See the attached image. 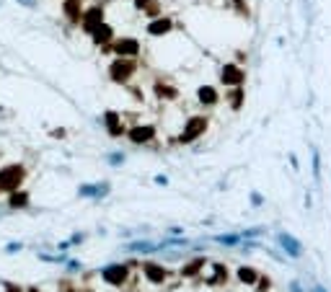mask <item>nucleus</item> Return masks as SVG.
<instances>
[{"instance_id":"nucleus-12","label":"nucleus","mask_w":331,"mask_h":292,"mask_svg":"<svg viewBox=\"0 0 331 292\" xmlns=\"http://www.w3.org/2000/svg\"><path fill=\"white\" fill-rule=\"evenodd\" d=\"M91 34H94V42L96 44H106L109 39H112V26H106V23H101V26H96V29L94 31H91Z\"/></svg>"},{"instance_id":"nucleus-25","label":"nucleus","mask_w":331,"mask_h":292,"mask_svg":"<svg viewBox=\"0 0 331 292\" xmlns=\"http://www.w3.org/2000/svg\"><path fill=\"white\" fill-rule=\"evenodd\" d=\"M29 292H39V290H29Z\"/></svg>"},{"instance_id":"nucleus-2","label":"nucleus","mask_w":331,"mask_h":292,"mask_svg":"<svg viewBox=\"0 0 331 292\" xmlns=\"http://www.w3.org/2000/svg\"><path fill=\"white\" fill-rule=\"evenodd\" d=\"M132 72H135V62L130 57H119L117 62H112V67H109V75H112V80H117V83H124Z\"/></svg>"},{"instance_id":"nucleus-9","label":"nucleus","mask_w":331,"mask_h":292,"mask_svg":"<svg viewBox=\"0 0 331 292\" xmlns=\"http://www.w3.org/2000/svg\"><path fill=\"white\" fill-rule=\"evenodd\" d=\"M153 135H155V130L153 127H135V130H130V140L132 142H148V140H153Z\"/></svg>"},{"instance_id":"nucleus-20","label":"nucleus","mask_w":331,"mask_h":292,"mask_svg":"<svg viewBox=\"0 0 331 292\" xmlns=\"http://www.w3.org/2000/svg\"><path fill=\"white\" fill-rule=\"evenodd\" d=\"M135 5H137V8H148L150 13H155V11H158V5H155V3H150V0H135Z\"/></svg>"},{"instance_id":"nucleus-15","label":"nucleus","mask_w":331,"mask_h":292,"mask_svg":"<svg viewBox=\"0 0 331 292\" xmlns=\"http://www.w3.org/2000/svg\"><path fill=\"white\" fill-rule=\"evenodd\" d=\"M106 124H109V132L112 135H122V127H119V116L114 112L106 114Z\"/></svg>"},{"instance_id":"nucleus-24","label":"nucleus","mask_w":331,"mask_h":292,"mask_svg":"<svg viewBox=\"0 0 331 292\" xmlns=\"http://www.w3.org/2000/svg\"><path fill=\"white\" fill-rule=\"evenodd\" d=\"M316 292H326V290H324V287H316Z\"/></svg>"},{"instance_id":"nucleus-7","label":"nucleus","mask_w":331,"mask_h":292,"mask_svg":"<svg viewBox=\"0 0 331 292\" xmlns=\"http://www.w3.org/2000/svg\"><path fill=\"white\" fill-rule=\"evenodd\" d=\"M223 83H228V86H241V83H243V72H241V67L225 65V67H223Z\"/></svg>"},{"instance_id":"nucleus-5","label":"nucleus","mask_w":331,"mask_h":292,"mask_svg":"<svg viewBox=\"0 0 331 292\" xmlns=\"http://www.w3.org/2000/svg\"><path fill=\"white\" fill-rule=\"evenodd\" d=\"M104 279L109 282V285H122V282L127 279V269L122 267V264H114V267H106V269H104Z\"/></svg>"},{"instance_id":"nucleus-11","label":"nucleus","mask_w":331,"mask_h":292,"mask_svg":"<svg viewBox=\"0 0 331 292\" xmlns=\"http://www.w3.org/2000/svg\"><path fill=\"white\" fill-rule=\"evenodd\" d=\"M62 11H65V16L70 18L72 23H75V21H80V0H65Z\"/></svg>"},{"instance_id":"nucleus-23","label":"nucleus","mask_w":331,"mask_h":292,"mask_svg":"<svg viewBox=\"0 0 331 292\" xmlns=\"http://www.w3.org/2000/svg\"><path fill=\"white\" fill-rule=\"evenodd\" d=\"M259 290H269V279H259Z\"/></svg>"},{"instance_id":"nucleus-6","label":"nucleus","mask_w":331,"mask_h":292,"mask_svg":"<svg viewBox=\"0 0 331 292\" xmlns=\"http://www.w3.org/2000/svg\"><path fill=\"white\" fill-rule=\"evenodd\" d=\"M114 49H117L119 57H135V54L140 52V44H137L135 39H119L114 44Z\"/></svg>"},{"instance_id":"nucleus-22","label":"nucleus","mask_w":331,"mask_h":292,"mask_svg":"<svg viewBox=\"0 0 331 292\" xmlns=\"http://www.w3.org/2000/svg\"><path fill=\"white\" fill-rule=\"evenodd\" d=\"M241 98H243V93H241V90H236V93L231 96V101H233V109H238V106H241Z\"/></svg>"},{"instance_id":"nucleus-13","label":"nucleus","mask_w":331,"mask_h":292,"mask_svg":"<svg viewBox=\"0 0 331 292\" xmlns=\"http://www.w3.org/2000/svg\"><path fill=\"white\" fill-rule=\"evenodd\" d=\"M145 277H148L150 282H163L166 279V269L155 267V264H145Z\"/></svg>"},{"instance_id":"nucleus-3","label":"nucleus","mask_w":331,"mask_h":292,"mask_svg":"<svg viewBox=\"0 0 331 292\" xmlns=\"http://www.w3.org/2000/svg\"><path fill=\"white\" fill-rule=\"evenodd\" d=\"M80 23H83V29L91 34V31L96 29V26L104 23V8H101V5H94L91 11H86V13L80 16Z\"/></svg>"},{"instance_id":"nucleus-21","label":"nucleus","mask_w":331,"mask_h":292,"mask_svg":"<svg viewBox=\"0 0 331 292\" xmlns=\"http://www.w3.org/2000/svg\"><path fill=\"white\" fill-rule=\"evenodd\" d=\"M155 90H158V96H176V90H173V88H166V86H158Z\"/></svg>"},{"instance_id":"nucleus-1","label":"nucleus","mask_w":331,"mask_h":292,"mask_svg":"<svg viewBox=\"0 0 331 292\" xmlns=\"http://www.w3.org/2000/svg\"><path fill=\"white\" fill-rule=\"evenodd\" d=\"M24 166H18V163H13V166H5L3 171H0V189L5 191H16L18 186H21L24 181Z\"/></svg>"},{"instance_id":"nucleus-17","label":"nucleus","mask_w":331,"mask_h":292,"mask_svg":"<svg viewBox=\"0 0 331 292\" xmlns=\"http://www.w3.org/2000/svg\"><path fill=\"white\" fill-rule=\"evenodd\" d=\"M238 279L246 282V285H251V282H256V274H254V269H238Z\"/></svg>"},{"instance_id":"nucleus-16","label":"nucleus","mask_w":331,"mask_h":292,"mask_svg":"<svg viewBox=\"0 0 331 292\" xmlns=\"http://www.w3.org/2000/svg\"><path fill=\"white\" fill-rule=\"evenodd\" d=\"M26 202H29V197L24 191H11V207H26Z\"/></svg>"},{"instance_id":"nucleus-18","label":"nucleus","mask_w":331,"mask_h":292,"mask_svg":"<svg viewBox=\"0 0 331 292\" xmlns=\"http://www.w3.org/2000/svg\"><path fill=\"white\" fill-rule=\"evenodd\" d=\"M202 264H205V261H191L189 267L184 269V277H191V274H197V271L202 269Z\"/></svg>"},{"instance_id":"nucleus-10","label":"nucleus","mask_w":331,"mask_h":292,"mask_svg":"<svg viewBox=\"0 0 331 292\" xmlns=\"http://www.w3.org/2000/svg\"><path fill=\"white\" fill-rule=\"evenodd\" d=\"M171 18H155V21L148 26V31L153 34V36H161V34H168L171 31Z\"/></svg>"},{"instance_id":"nucleus-14","label":"nucleus","mask_w":331,"mask_h":292,"mask_svg":"<svg viewBox=\"0 0 331 292\" xmlns=\"http://www.w3.org/2000/svg\"><path fill=\"white\" fill-rule=\"evenodd\" d=\"M197 96H199V101H202V104H207V106L217 101V93H215V88H210V86H202Z\"/></svg>"},{"instance_id":"nucleus-4","label":"nucleus","mask_w":331,"mask_h":292,"mask_svg":"<svg viewBox=\"0 0 331 292\" xmlns=\"http://www.w3.org/2000/svg\"><path fill=\"white\" fill-rule=\"evenodd\" d=\"M205 127H207V119H202V116H194V119H189L187 130H184V135H181V142H191V140H197L199 135L205 132Z\"/></svg>"},{"instance_id":"nucleus-8","label":"nucleus","mask_w":331,"mask_h":292,"mask_svg":"<svg viewBox=\"0 0 331 292\" xmlns=\"http://www.w3.org/2000/svg\"><path fill=\"white\" fill-rule=\"evenodd\" d=\"M280 243H282V248L290 253V256H300L303 253V246L292 238V235H287V233H280Z\"/></svg>"},{"instance_id":"nucleus-19","label":"nucleus","mask_w":331,"mask_h":292,"mask_svg":"<svg viewBox=\"0 0 331 292\" xmlns=\"http://www.w3.org/2000/svg\"><path fill=\"white\" fill-rule=\"evenodd\" d=\"M217 279H228V271H225L223 267H220V264H215V277L210 279V285H215Z\"/></svg>"}]
</instances>
